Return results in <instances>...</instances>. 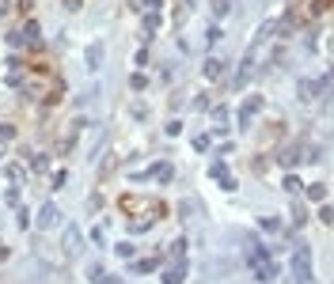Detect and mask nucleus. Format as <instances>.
<instances>
[{
	"label": "nucleus",
	"instance_id": "nucleus-1",
	"mask_svg": "<svg viewBox=\"0 0 334 284\" xmlns=\"http://www.w3.org/2000/svg\"><path fill=\"white\" fill-rule=\"evenodd\" d=\"M292 269H296V281H300V284H311V258H308V250H296Z\"/></svg>",
	"mask_w": 334,
	"mask_h": 284
},
{
	"label": "nucleus",
	"instance_id": "nucleus-2",
	"mask_svg": "<svg viewBox=\"0 0 334 284\" xmlns=\"http://www.w3.org/2000/svg\"><path fill=\"white\" fill-rule=\"evenodd\" d=\"M57 224H61L57 205H42V213H38V227H57Z\"/></svg>",
	"mask_w": 334,
	"mask_h": 284
},
{
	"label": "nucleus",
	"instance_id": "nucleus-3",
	"mask_svg": "<svg viewBox=\"0 0 334 284\" xmlns=\"http://www.w3.org/2000/svg\"><path fill=\"white\" fill-rule=\"evenodd\" d=\"M202 72H205V80H217V76H224V61H220V57H209L202 65Z\"/></svg>",
	"mask_w": 334,
	"mask_h": 284
},
{
	"label": "nucleus",
	"instance_id": "nucleus-4",
	"mask_svg": "<svg viewBox=\"0 0 334 284\" xmlns=\"http://www.w3.org/2000/svg\"><path fill=\"white\" fill-rule=\"evenodd\" d=\"M65 250H69V254H76V250H80V231H76L73 224L65 227Z\"/></svg>",
	"mask_w": 334,
	"mask_h": 284
},
{
	"label": "nucleus",
	"instance_id": "nucleus-5",
	"mask_svg": "<svg viewBox=\"0 0 334 284\" xmlns=\"http://www.w3.org/2000/svg\"><path fill=\"white\" fill-rule=\"evenodd\" d=\"M296 159H300V144H292L281 152V167H296Z\"/></svg>",
	"mask_w": 334,
	"mask_h": 284
},
{
	"label": "nucleus",
	"instance_id": "nucleus-6",
	"mask_svg": "<svg viewBox=\"0 0 334 284\" xmlns=\"http://www.w3.org/2000/svg\"><path fill=\"white\" fill-rule=\"evenodd\" d=\"M182 277H186V265H175L163 273V284H182Z\"/></svg>",
	"mask_w": 334,
	"mask_h": 284
},
{
	"label": "nucleus",
	"instance_id": "nucleus-7",
	"mask_svg": "<svg viewBox=\"0 0 334 284\" xmlns=\"http://www.w3.org/2000/svg\"><path fill=\"white\" fill-rule=\"evenodd\" d=\"M156 265H163V258H160V254H156V258H145V261H137L133 269H137V273H152Z\"/></svg>",
	"mask_w": 334,
	"mask_h": 284
},
{
	"label": "nucleus",
	"instance_id": "nucleus-8",
	"mask_svg": "<svg viewBox=\"0 0 334 284\" xmlns=\"http://www.w3.org/2000/svg\"><path fill=\"white\" fill-rule=\"evenodd\" d=\"M323 84H327V80H311V84L304 80V84H300V99H311V95H315V91H319Z\"/></svg>",
	"mask_w": 334,
	"mask_h": 284
},
{
	"label": "nucleus",
	"instance_id": "nucleus-9",
	"mask_svg": "<svg viewBox=\"0 0 334 284\" xmlns=\"http://www.w3.org/2000/svg\"><path fill=\"white\" fill-rule=\"evenodd\" d=\"M304 193H308V201H323V197H327V186H323V182H315V186H308Z\"/></svg>",
	"mask_w": 334,
	"mask_h": 284
},
{
	"label": "nucleus",
	"instance_id": "nucleus-10",
	"mask_svg": "<svg viewBox=\"0 0 334 284\" xmlns=\"http://www.w3.org/2000/svg\"><path fill=\"white\" fill-rule=\"evenodd\" d=\"M99 61H103V46L95 42L91 49H87V65H91V69H99Z\"/></svg>",
	"mask_w": 334,
	"mask_h": 284
},
{
	"label": "nucleus",
	"instance_id": "nucleus-11",
	"mask_svg": "<svg viewBox=\"0 0 334 284\" xmlns=\"http://www.w3.org/2000/svg\"><path fill=\"white\" fill-rule=\"evenodd\" d=\"M114 254H118V258H126V261H129V258L137 254V250H133L129 242H118V250H114Z\"/></svg>",
	"mask_w": 334,
	"mask_h": 284
},
{
	"label": "nucleus",
	"instance_id": "nucleus-12",
	"mask_svg": "<svg viewBox=\"0 0 334 284\" xmlns=\"http://www.w3.org/2000/svg\"><path fill=\"white\" fill-rule=\"evenodd\" d=\"M152 174H156V178H160V182H167V178H171V163H160V167L152 170Z\"/></svg>",
	"mask_w": 334,
	"mask_h": 284
},
{
	"label": "nucleus",
	"instance_id": "nucleus-13",
	"mask_svg": "<svg viewBox=\"0 0 334 284\" xmlns=\"http://www.w3.org/2000/svg\"><path fill=\"white\" fill-rule=\"evenodd\" d=\"M285 189H289V193H304V186H300V178H292V174L285 178Z\"/></svg>",
	"mask_w": 334,
	"mask_h": 284
},
{
	"label": "nucleus",
	"instance_id": "nucleus-14",
	"mask_svg": "<svg viewBox=\"0 0 334 284\" xmlns=\"http://www.w3.org/2000/svg\"><path fill=\"white\" fill-rule=\"evenodd\" d=\"M262 231H281V220H277V216H266V220H262Z\"/></svg>",
	"mask_w": 334,
	"mask_h": 284
},
{
	"label": "nucleus",
	"instance_id": "nucleus-15",
	"mask_svg": "<svg viewBox=\"0 0 334 284\" xmlns=\"http://www.w3.org/2000/svg\"><path fill=\"white\" fill-rule=\"evenodd\" d=\"M4 205H12V209H19V189H8V193H4Z\"/></svg>",
	"mask_w": 334,
	"mask_h": 284
},
{
	"label": "nucleus",
	"instance_id": "nucleus-16",
	"mask_svg": "<svg viewBox=\"0 0 334 284\" xmlns=\"http://www.w3.org/2000/svg\"><path fill=\"white\" fill-rule=\"evenodd\" d=\"M15 137V125H0V141H12Z\"/></svg>",
	"mask_w": 334,
	"mask_h": 284
},
{
	"label": "nucleus",
	"instance_id": "nucleus-17",
	"mask_svg": "<svg viewBox=\"0 0 334 284\" xmlns=\"http://www.w3.org/2000/svg\"><path fill=\"white\" fill-rule=\"evenodd\" d=\"M213 15H217V19H220V15H228V4H224V0H217V4H213Z\"/></svg>",
	"mask_w": 334,
	"mask_h": 284
},
{
	"label": "nucleus",
	"instance_id": "nucleus-18",
	"mask_svg": "<svg viewBox=\"0 0 334 284\" xmlns=\"http://www.w3.org/2000/svg\"><path fill=\"white\" fill-rule=\"evenodd\" d=\"M8 8H12V0H0V15L8 12Z\"/></svg>",
	"mask_w": 334,
	"mask_h": 284
},
{
	"label": "nucleus",
	"instance_id": "nucleus-19",
	"mask_svg": "<svg viewBox=\"0 0 334 284\" xmlns=\"http://www.w3.org/2000/svg\"><path fill=\"white\" fill-rule=\"evenodd\" d=\"M4 258H8V246H0V261H4Z\"/></svg>",
	"mask_w": 334,
	"mask_h": 284
},
{
	"label": "nucleus",
	"instance_id": "nucleus-20",
	"mask_svg": "<svg viewBox=\"0 0 334 284\" xmlns=\"http://www.w3.org/2000/svg\"><path fill=\"white\" fill-rule=\"evenodd\" d=\"M110 284H118V281H110Z\"/></svg>",
	"mask_w": 334,
	"mask_h": 284
}]
</instances>
